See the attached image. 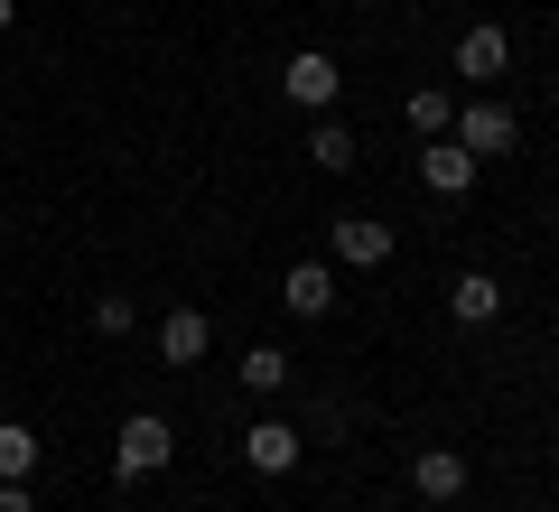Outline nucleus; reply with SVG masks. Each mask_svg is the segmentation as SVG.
<instances>
[{"label":"nucleus","instance_id":"7ed1b4c3","mask_svg":"<svg viewBox=\"0 0 559 512\" xmlns=\"http://www.w3.org/2000/svg\"><path fill=\"white\" fill-rule=\"evenodd\" d=\"M336 57H326V47H299V57H289V66H280V94H289V103H299V112H326V103H336Z\"/></svg>","mask_w":559,"mask_h":512},{"label":"nucleus","instance_id":"f3484780","mask_svg":"<svg viewBox=\"0 0 559 512\" xmlns=\"http://www.w3.org/2000/svg\"><path fill=\"white\" fill-rule=\"evenodd\" d=\"M0 512H38V503H28V485H0Z\"/></svg>","mask_w":559,"mask_h":512},{"label":"nucleus","instance_id":"39448f33","mask_svg":"<svg viewBox=\"0 0 559 512\" xmlns=\"http://www.w3.org/2000/svg\"><path fill=\"white\" fill-rule=\"evenodd\" d=\"M299 429H289V419H252V429H242V466H252V475H289V466H299Z\"/></svg>","mask_w":559,"mask_h":512},{"label":"nucleus","instance_id":"4468645a","mask_svg":"<svg viewBox=\"0 0 559 512\" xmlns=\"http://www.w3.org/2000/svg\"><path fill=\"white\" fill-rule=\"evenodd\" d=\"M401 121H411V131H419V140H448V121H457V103H448V94H439V84H419V94H411V103H401Z\"/></svg>","mask_w":559,"mask_h":512},{"label":"nucleus","instance_id":"20e7f679","mask_svg":"<svg viewBox=\"0 0 559 512\" xmlns=\"http://www.w3.org/2000/svg\"><path fill=\"white\" fill-rule=\"evenodd\" d=\"M326 242H336L345 271H382V261H392V224H382V215H336Z\"/></svg>","mask_w":559,"mask_h":512},{"label":"nucleus","instance_id":"dca6fc26","mask_svg":"<svg viewBox=\"0 0 559 512\" xmlns=\"http://www.w3.org/2000/svg\"><path fill=\"white\" fill-rule=\"evenodd\" d=\"M131 326H140L131 298H94V335H131Z\"/></svg>","mask_w":559,"mask_h":512},{"label":"nucleus","instance_id":"f8f14e48","mask_svg":"<svg viewBox=\"0 0 559 512\" xmlns=\"http://www.w3.org/2000/svg\"><path fill=\"white\" fill-rule=\"evenodd\" d=\"M38 429H28V419H0V485H28V475H38Z\"/></svg>","mask_w":559,"mask_h":512},{"label":"nucleus","instance_id":"9d476101","mask_svg":"<svg viewBox=\"0 0 559 512\" xmlns=\"http://www.w3.org/2000/svg\"><path fill=\"white\" fill-rule=\"evenodd\" d=\"M280 308L289 317H336V271L326 261H299V271L280 279Z\"/></svg>","mask_w":559,"mask_h":512},{"label":"nucleus","instance_id":"9b49d317","mask_svg":"<svg viewBox=\"0 0 559 512\" xmlns=\"http://www.w3.org/2000/svg\"><path fill=\"white\" fill-rule=\"evenodd\" d=\"M448 317H457V326H495V317H503V279H495V271H457Z\"/></svg>","mask_w":559,"mask_h":512},{"label":"nucleus","instance_id":"a211bd4d","mask_svg":"<svg viewBox=\"0 0 559 512\" xmlns=\"http://www.w3.org/2000/svg\"><path fill=\"white\" fill-rule=\"evenodd\" d=\"M10 20H20V0H0V28H10Z\"/></svg>","mask_w":559,"mask_h":512},{"label":"nucleus","instance_id":"423d86ee","mask_svg":"<svg viewBox=\"0 0 559 512\" xmlns=\"http://www.w3.org/2000/svg\"><path fill=\"white\" fill-rule=\"evenodd\" d=\"M411 493L419 503H457L466 493V448H419L411 456Z\"/></svg>","mask_w":559,"mask_h":512},{"label":"nucleus","instance_id":"f03ea898","mask_svg":"<svg viewBox=\"0 0 559 512\" xmlns=\"http://www.w3.org/2000/svg\"><path fill=\"white\" fill-rule=\"evenodd\" d=\"M448 140H457L466 158H503L522 140V121H513V103H466V112L448 121Z\"/></svg>","mask_w":559,"mask_h":512},{"label":"nucleus","instance_id":"ddd939ff","mask_svg":"<svg viewBox=\"0 0 559 512\" xmlns=\"http://www.w3.org/2000/svg\"><path fill=\"white\" fill-rule=\"evenodd\" d=\"M355 150H364V140L345 131V121H326V112H318V131H308V158H318L326 178H345V168H355Z\"/></svg>","mask_w":559,"mask_h":512},{"label":"nucleus","instance_id":"0eeeda50","mask_svg":"<svg viewBox=\"0 0 559 512\" xmlns=\"http://www.w3.org/2000/svg\"><path fill=\"white\" fill-rule=\"evenodd\" d=\"M476 178H485V158H466L457 140H429V150H419V187H429V197H466Z\"/></svg>","mask_w":559,"mask_h":512},{"label":"nucleus","instance_id":"6e6552de","mask_svg":"<svg viewBox=\"0 0 559 512\" xmlns=\"http://www.w3.org/2000/svg\"><path fill=\"white\" fill-rule=\"evenodd\" d=\"M205 345H215V317L205 308H168L159 317V364H205Z\"/></svg>","mask_w":559,"mask_h":512},{"label":"nucleus","instance_id":"f257e3e1","mask_svg":"<svg viewBox=\"0 0 559 512\" xmlns=\"http://www.w3.org/2000/svg\"><path fill=\"white\" fill-rule=\"evenodd\" d=\"M168 456H178V429H168L159 410H131V419H121V438H112V475H121V485L159 475Z\"/></svg>","mask_w":559,"mask_h":512},{"label":"nucleus","instance_id":"2eb2a0df","mask_svg":"<svg viewBox=\"0 0 559 512\" xmlns=\"http://www.w3.org/2000/svg\"><path fill=\"white\" fill-rule=\"evenodd\" d=\"M289 382V355L280 345H242V392H280Z\"/></svg>","mask_w":559,"mask_h":512},{"label":"nucleus","instance_id":"1a4fd4ad","mask_svg":"<svg viewBox=\"0 0 559 512\" xmlns=\"http://www.w3.org/2000/svg\"><path fill=\"white\" fill-rule=\"evenodd\" d=\"M503 66H513V38H503L495 20H476V28L457 38V75H466V84H495Z\"/></svg>","mask_w":559,"mask_h":512}]
</instances>
